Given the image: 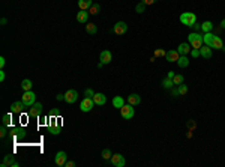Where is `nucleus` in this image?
Instances as JSON below:
<instances>
[{"label": "nucleus", "mask_w": 225, "mask_h": 167, "mask_svg": "<svg viewBox=\"0 0 225 167\" xmlns=\"http://www.w3.org/2000/svg\"><path fill=\"white\" fill-rule=\"evenodd\" d=\"M24 109H26V104H24L23 101H15V103H12L11 107H9L11 113H17V114H21V113L24 111Z\"/></svg>", "instance_id": "6e6552de"}, {"label": "nucleus", "mask_w": 225, "mask_h": 167, "mask_svg": "<svg viewBox=\"0 0 225 167\" xmlns=\"http://www.w3.org/2000/svg\"><path fill=\"white\" fill-rule=\"evenodd\" d=\"M93 105H95V101H93V98H84L81 101V104H80V110L84 111V113H87L93 109Z\"/></svg>", "instance_id": "423d86ee"}, {"label": "nucleus", "mask_w": 225, "mask_h": 167, "mask_svg": "<svg viewBox=\"0 0 225 167\" xmlns=\"http://www.w3.org/2000/svg\"><path fill=\"white\" fill-rule=\"evenodd\" d=\"M5 78H6V74H5V71H0V81H5Z\"/></svg>", "instance_id": "c03bdc74"}, {"label": "nucleus", "mask_w": 225, "mask_h": 167, "mask_svg": "<svg viewBox=\"0 0 225 167\" xmlns=\"http://www.w3.org/2000/svg\"><path fill=\"white\" fill-rule=\"evenodd\" d=\"M77 98H78V92L75 91V89H69V91L65 93V101H66L68 104H74L75 101H77Z\"/></svg>", "instance_id": "9b49d317"}, {"label": "nucleus", "mask_w": 225, "mask_h": 167, "mask_svg": "<svg viewBox=\"0 0 225 167\" xmlns=\"http://www.w3.org/2000/svg\"><path fill=\"white\" fill-rule=\"evenodd\" d=\"M180 54H179L177 50H170V51H167V54H165V59L168 60V62H177Z\"/></svg>", "instance_id": "4468645a"}, {"label": "nucleus", "mask_w": 225, "mask_h": 167, "mask_svg": "<svg viewBox=\"0 0 225 167\" xmlns=\"http://www.w3.org/2000/svg\"><path fill=\"white\" fill-rule=\"evenodd\" d=\"M111 164L114 167H123L126 164V161H125V157H123L122 153H114L113 157H111Z\"/></svg>", "instance_id": "1a4fd4ad"}, {"label": "nucleus", "mask_w": 225, "mask_h": 167, "mask_svg": "<svg viewBox=\"0 0 225 167\" xmlns=\"http://www.w3.org/2000/svg\"><path fill=\"white\" fill-rule=\"evenodd\" d=\"M171 95H173V97H179V95H180V93H179V89H173V91H171Z\"/></svg>", "instance_id": "de8ad7c7"}, {"label": "nucleus", "mask_w": 225, "mask_h": 167, "mask_svg": "<svg viewBox=\"0 0 225 167\" xmlns=\"http://www.w3.org/2000/svg\"><path fill=\"white\" fill-rule=\"evenodd\" d=\"M213 38H215V35H212L210 32H207V33H204V36H203V41H204L206 45L212 47V44H213Z\"/></svg>", "instance_id": "393cba45"}, {"label": "nucleus", "mask_w": 225, "mask_h": 167, "mask_svg": "<svg viewBox=\"0 0 225 167\" xmlns=\"http://www.w3.org/2000/svg\"><path fill=\"white\" fill-rule=\"evenodd\" d=\"M99 12H101V5H99V3H93V5L89 8V14L98 15Z\"/></svg>", "instance_id": "a878e982"}, {"label": "nucleus", "mask_w": 225, "mask_h": 167, "mask_svg": "<svg viewBox=\"0 0 225 167\" xmlns=\"http://www.w3.org/2000/svg\"><path fill=\"white\" fill-rule=\"evenodd\" d=\"M179 93H180V95H186V93H188V86H186V84H179Z\"/></svg>", "instance_id": "72a5a7b5"}, {"label": "nucleus", "mask_w": 225, "mask_h": 167, "mask_svg": "<svg viewBox=\"0 0 225 167\" xmlns=\"http://www.w3.org/2000/svg\"><path fill=\"white\" fill-rule=\"evenodd\" d=\"M186 126L189 128V131H192V130H195V126H197V124H195V120H188V124H186Z\"/></svg>", "instance_id": "e433bc0d"}, {"label": "nucleus", "mask_w": 225, "mask_h": 167, "mask_svg": "<svg viewBox=\"0 0 225 167\" xmlns=\"http://www.w3.org/2000/svg\"><path fill=\"white\" fill-rule=\"evenodd\" d=\"M99 60H101L102 65H108V63L113 60V54H111V51H108V50L101 51V54H99Z\"/></svg>", "instance_id": "f8f14e48"}, {"label": "nucleus", "mask_w": 225, "mask_h": 167, "mask_svg": "<svg viewBox=\"0 0 225 167\" xmlns=\"http://www.w3.org/2000/svg\"><path fill=\"white\" fill-rule=\"evenodd\" d=\"M144 5H153V3H156L158 0H141Z\"/></svg>", "instance_id": "79ce46f5"}, {"label": "nucleus", "mask_w": 225, "mask_h": 167, "mask_svg": "<svg viewBox=\"0 0 225 167\" xmlns=\"http://www.w3.org/2000/svg\"><path fill=\"white\" fill-rule=\"evenodd\" d=\"M93 101H95L96 105H104L107 103V97H105L104 93H101V92H98V93H95V97H93Z\"/></svg>", "instance_id": "dca6fc26"}, {"label": "nucleus", "mask_w": 225, "mask_h": 167, "mask_svg": "<svg viewBox=\"0 0 225 167\" xmlns=\"http://www.w3.org/2000/svg\"><path fill=\"white\" fill-rule=\"evenodd\" d=\"M113 32L117 33V35H125L128 32V24L125 21H117L114 24V27H113Z\"/></svg>", "instance_id": "0eeeda50"}, {"label": "nucleus", "mask_w": 225, "mask_h": 167, "mask_svg": "<svg viewBox=\"0 0 225 167\" xmlns=\"http://www.w3.org/2000/svg\"><path fill=\"white\" fill-rule=\"evenodd\" d=\"M57 99H59V101H65V95H62V93H59V95H57Z\"/></svg>", "instance_id": "09e8293b"}, {"label": "nucleus", "mask_w": 225, "mask_h": 167, "mask_svg": "<svg viewBox=\"0 0 225 167\" xmlns=\"http://www.w3.org/2000/svg\"><path fill=\"white\" fill-rule=\"evenodd\" d=\"M5 65H6V60H5V57H3V56H2V57H0V66H2V68H3V66H5Z\"/></svg>", "instance_id": "49530a36"}, {"label": "nucleus", "mask_w": 225, "mask_h": 167, "mask_svg": "<svg viewBox=\"0 0 225 167\" xmlns=\"http://www.w3.org/2000/svg\"><path fill=\"white\" fill-rule=\"evenodd\" d=\"M221 27H222V29H225V20H222V21H221Z\"/></svg>", "instance_id": "603ef678"}, {"label": "nucleus", "mask_w": 225, "mask_h": 167, "mask_svg": "<svg viewBox=\"0 0 225 167\" xmlns=\"http://www.w3.org/2000/svg\"><path fill=\"white\" fill-rule=\"evenodd\" d=\"M189 50H191V44H189V42H188V44L183 42V44H180V45L177 47V51H179V54L180 56H186L188 53H189Z\"/></svg>", "instance_id": "f3484780"}, {"label": "nucleus", "mask_w": 225, "mask_h": 167, "mask_svg": "<svg viewBox=\"0 0 225 167\" xmlns=\"http://www.w3.org/2000/svg\"><path fill=\"white\" fill-rule=\"evenodd\" d=\"M174 75H176V74H174L173 71H170V72H168V75H167V77H168V78H173V77H174Z\"/></svg>", "instance_id": "8fccbe9b"}, {"label": "nucleus", "mask_w": 225, "mask_h": 167, "mask_svg": "<svg viewBox=\"0 0 225 167\" xmlns=\"http://www.w3.org/2000/svg\"><path fill=\"white\" fill-rule=\"evenodd\" d=\"M65 166H66V167H75L77 164H75L74 161H66V164H65Z\"/></svg>", "instance_id": "a18cd8bd"}, {"label": "nucleus", "mask_w": 225, "mask_h": 167, "mask_svg": "<svg viewBox=\"0 0 225 167\" xmlns=\"http://www.w3.org/2000/svg\"><path fill=\"white\" fill-rule=\"evenodd\" d=\"M59 114H60V111H59V110H51V111H50V116H53V118L59 116Z\"/></svg>", "instance_id": "a19ab883"}, {"label": "nucleus", "mask_w": 225, "mask_h": 167, "mask_svg": "<svg viewBox=\"0 0 225 167\" xmlns=\"http://www.w3.org/2000/svg\"><path fill=\"white\" fill-rule=\"evenodd\" d=\"M32 86H33V83H32L29 78H26V80H23V81H21V89H23L24 92L32 91Z\"/></svg>", "instance_id": "b1692460"}, {"label": "nucleus", "mask_w": 225, "mask_h": 167, "mask_svg": "<svg viewBox=\"0 0 225 167\" xmlns=\"http://www.w3.org/2000/svg\"><path fill=\"white\" fill-rule=\"evenodd\" d=\"M191 56H192V57H198V56H200V48L191 50Z\"/></svg>", "instance_id": "ea45409f"}, {"label": "nucleus", "mask_w": 225, "mask_h": 167, "mask_svg": "<svg viewBox=\"0 0 225 167\" xmlns=\"http://www.w3.org/2000/svg\"><path fill=\"white\" fill-rule=\"evenodd\" d=\"M212 29H213V23L212 21H204L203 24H201V30L207 33V32H212Z\"/></svg>", "instance_id": "c85d7f7f"}, {"label": "nucleus", "mask_w": 225, "mask_h": 167, "mask_svg": "<svg viewBox=\"0 0 225 167\" xmlns=\"http://www.w3.org/2000/svg\"><path fill=\"white\" fill-rule=\"evenodd\" d=\"M167 54V53H165V51H162V50H156V51H155V56H165Z\"/></svg>", "instance_id": "37998d69"}, {"label": "nucleus", "mask_w": 225, "mask_h": 167, "mask_svg": "<svg viewBox=\"0 0 225 167\" xmlns=\"http://www.w3.org/2000/svg\"><path fill=\"white\" fill-rule=\"evenodd\" d=\"M66 161H68V155H66V152L65 151H60V152L56 153L54 157V163L57 164V166H65L66 164Z\"/></svg>", "instance_id": "9d476101"}, {"label": "nucleus", "mask_w": 225, "mask_h": 167, "mask_svg": "<svg viewBox=\"0 0 225 167\" xmlns=\"http://www.w3.org/2000/svg\"><path fill=\"white\" fill-rule=\"evenodd\" d=\"M48 131L51 132L53 136H57V134H60V131H62V126L60 125H57V124H53V125L48 128Z\"/></svg>", "instance_id": "c756f323"}, {"label": "nucleus", "mask_w": 225, "mask_h": 167, "mask_svg": "<svg viewBox=\"0 0 225 167\" xmlns=\"http://www.w3.org/2000/svg\"><path fill=\"white\" fill-rule=\"evenodd\" d=\"M179 20H180V23H182V24L192 27V26L197 23V15L194 14V12H183V14H180Z\"/></svg>", "instance_id": "f03ea898"}, {"label": "nucleus", "mask_w": 225, "mask_h": 167, "mask_svg": "<svg viewBox=\"0 0 225 167\" xmlns=\"http://www.w3.org/2000/svg\"><path fill=\"white\" fill-rule=\"evenodd\" d=\"M11 120H12V118H11V113H6V114H3V118H2V122H3V125H5V126H9V125H11Z\"/></svg>", "instance_id": "2f4dec72"}, {"label": "nucleus", "mask_w": 225, "mask_h": 167, "mask_svg": "<svg viewBox=\"0 0 225 167\" xmlns=\"http://www.w3.org/2000/svg\"><path fill=\"white\" fill-rule=\"evenodd\" d=\"M212 48H215V50H222L224 48V42H222V39H221L219 36H215V38H213Z\"/></svg>", "instance_id": "4be33fe9"}, {"label": "nucleus", "mask_w": 225, "mask_h": 167, "mask_svg": "<svg viewBox=\"0 0 225 167\" xmlns=\"http://www.w3.org/2000/svg\"><path fill=\"white\" fill-rule=\"evenodd\" d=\"M200 54H201V57H204L206 60H209V59H212V47H209V45H206V44H203V47L200 48Z\"/></svg>", "instance_id": "ddd939ff"}, {"label": "nucleus", "mask_w": 225, "mask_h": 167, "mask_svg": "<svg viewBox=\"0 0 225 167\" xmlns=\"http://www.w3.org/2000/svg\"><path fill=\"white\" fill-rule=\"evenodd\" d=\"M93 5V0H78V6L81 11H87Z\"/></svg>", "instance_id": "412c9836"}, {"label": "nucleus", "mask_w": 225, "mask_h": 167, "mask_svg": "<svg viewBox=\"0 0 225 167\" xmlns=\"http://www.w3.org/2000/svg\"><path fill=\"white\" fill-rule=\"evenodd\" d=\"M113 105H114L116 109H122L123 105H125V99H123V97H114L113 98Z\"/></svg>", "instance_id": "5701e85b"}, {"label": "nucleus", "mask_w": 225, "mask_h": 167, "mask_svg": "<svg viewBox=\"0 0 225 167\" xmlns=\"http://www.w3.org/2000/svg\"><path fill=\"white\" fill-rule=\"evenodd\" d=\"M84 95L87 98H93L95 97V92L92 91V89H86V91H84Z\"/></svg>", "instance_id": "4c0bfd02"}, {"label": "nucleus", "mask_w": 225, "mask_h": 167, "mask_svg": "<svg viewBox=\"0 0 225 167\" xmlns=\"http://www.w3.org/2000/svg\"><path fill=\"white\" fill-rule=\"evenodd\" d=\"M128 104H131V105H138V104H141V97L138 95V93H131L129 97H128Z\"/></svg>", "instance_id": "2eb2a0df"}, {"label": "nucleus", "mask_w": 225, "mask_h": 167, "mask_svg": "<svg viewBox=\"0 0 225 167\" xmlns=\"http://www.w3.org/2000/svg\"><path fill=\"white\" fill-rule=\"evenodd\" d=\"M6 134H8V126L2 125V128H0V136H2V137H6Z\"/></svg>", "instance_id": "58836bf2"}, {"label": "nucleus", "mask_w": 225, "mask_h": 167, "mask_svg": "<svg viewBox=\"0 0 225 167\" xmlns=\"http://www.w3.org/2000/svg\"><path fill=\"white\" fill-rule=\"evenodd\" d=\"M14 164H15L14 155H12V153H9V155H6V157L3 158V161H2V164H0V166H2V167H6V166H12V167H14Z\"/></svg>", "instance_id": "6ab92c4d"}, {"label": "nucleus", "mask_w": 225, "mask_h": 167, "mask_svg": "<svg viewBox=\"0 0 225 167\" xmlns=\"http://www.w3.org/2000/svg\"><path fill=\"white\" fill-rule=\"evenodd\" d=\"M185 81V77L180 75V74H176V75L173 77V83L176 84V86H179V84H182Z\"/></svg>", "instance_id": "7c9ffc66"}, {"label": "nucleus", "mask_w": 225, "mask_h": 167, "mask_svg": "<svg viewBox=\"0 0 225 167\" xmlns=\"http://www.w3.org/2000/svg\"><path fill=\"white\" fill-rule=\"evenodd\" d=\"M177 65L180 66V68H186L188 65H189V59L186 57V56H180L177 60Z\"/></svg>", "instance_id": "cd10ccee"}, {"label": "nucleus", "mask_w": 225, "mask_h": 167, "mask_svg": "<svg viewBox=\"0 0 225 167\" xmlns=\"http://www.w3.org/2000/svg\"><path fill=\"white\" fill-rule=\"evenodd\" d=\"M188 41H189V44H191L192 48H201V47H203V44H204L201 33H197V32L189 33V35H188Z\"/></svg>", "instance_id": "f257e3e1"}, {"label": "nucleus", "mask_w": 225, "mask_h": 167, "mask_svg": "<svg viewBox=\"0 0 225 167\" xmlns=\"http://www.w3.org/2000/svg\"><path fill=\"white\" fill-rule=\"evenodd\" d=\"M111 157H113V153L110 149H104L102 151V158L104 160H111Z\"/></svg>", "instance_id": "c9c22d12"}, {"label": "nucleus", "mask_w": 225, "mask_h": 167, "mask_svg": "<svg viewBox=\"0 0 225 167\" xmlns=\"http://www.w3.org/2000/svg\"><path fill=\"white\" fill-rule=\"evenodd\" d=\"M42 113V104L41 103H35L30 109H29V118H39Z\"/></svg>", "instance_id": "39448f33"}, {"label": "nucleus", "mask_w": 225, "mask_h": 167, "mask_svg": "<svg viewBox=\"0 0 225 167\" xmlns=\"http://www.w3.org/2000/svg\"><path fill=\"white\" fill-rule=\"evenodd\" d=\"M86 30H87L89 35H96L98 27H96V24H93V23H87V24H86Z\"/></svg>", "instance_id": "bb28decb"}, {"label": "nucleus", "mask_w": 225, "mask_h": 167, "mask_svg": "<svg viewBox=\"0 0 225 167\" xmlns=\"http://www.w3.org/2000/svg\"><path fill=\"white\" fill-rule=\"evenodd\" d=\"M21 101L26 104V107H32V105L36 103V95H35L33 91H27L23 93V97H21Z\"/></svg>", "instance_id": "7ed1b4c3"}, {"label": "nucleus", "mask_w": 225, "mask_h": 167, "mask_svg": "<svg viewBox=\"0 0 225 167\" xmlns=\"http://www.w3.org/2000/svg\"><path fill=\"white\" fill-rule=\"evenodd\" d=\"M162 86H164L165 89H171L173 86H174V83H173V78H164V81H162Z\"/></svg>", "instance_id": "473e14b6"}, {"label": "nucleus", "mask_w": 225, "mask_h": 167, "mask_svg": "<svg viewBox=\"0 0 225 167\" xmlns=\"http://www.w3.org/2000/svg\"><path fill=\"white\" fill-rule=\"evenodd\" d=\"M12 136H15V137H18V139H23V137H26V130L23 128V126H15V128H12Z\"/></svg>", "instance_id": "a211bd4d"}, {"label": "nucleus", "mask_w": 225, "mask_h": 167, "mask_svg": "<svg viewBox=\"0 0 225 167\" xmlns=\"http://www.w3.org/2000/svg\"><path fill=\"white\" fill-rule=\"evenodd\" d=\"M87 20H89V12L80 9V12L77 14V21L78 23H87Z\"/></svg>", "instance_id": "aec40b11"}, {"label": "nucleus", "mask_w": 225, "mask_h": 167, "mask_svg": "<svg viewBox=\"0 0 225 167\" xmlns=\"http://www.w3.org/2000/svg\"><path fill=\"white\" fill-rule=\"evenodd\" d=\"M192 27H195V29H197V30H201V26H200V24H197V23H195V24H194Z\"/></svg>", "instance_id": "3c124183"}, {"label": "nucleus", "mask_w": 225, "mask_h": 167, "mask_svg": "<svg viewBox=\"0 0 225 167\" xmlns=\"http://www.w3.org/2000/svg\"><path fill=\"white\" fill-rule=\"evenodd\" d=\"M120 114H122V118L126 119V120L132 119V118H134V114H135V111H134V105L125 104L122 109H120Z\"/></svg>", "instance_id": "20e7f679"}, {"label": "nucleus", "mask_w": 225, "mask_h": 167, "mask_svg": "<svg viewBox=\"0 0 225 167\" xmlns=\"http://www.w3.org/2000/svg\"><path fill=\"white\" fill-rule=\"evenodd\" d=\"M146 6H147V5H144L143 2H141V3H138V5L135 6V11L138 12V14H143L144 11H146Z\"/></svg>", "instance_id": "f704fd0d"}]
</instances>
